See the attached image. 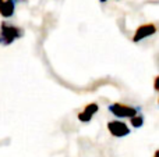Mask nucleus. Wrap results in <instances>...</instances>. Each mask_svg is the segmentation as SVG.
Listing matches in <instances>:
<instances>
[{
  "label": "nucleus",
  "mask_w": 159,
  "mask_h": 157,
  "mask_svg": "<svg viewBox=\"0 0 159 157\" xmlns=\"http://www.w3.org/2000/svg\"><path fill=\"white\" fill-rule=\"evenodd\" d=\"M107 110L110 114L120 120H130L131 117L137 116L141 113V106H131V104H124V103H112L107 106Z\"/></svg>",
  "instance_id": "2"
},
{
  "label": "nucleus",
  "mask_w": 159,
  "mask_h": 157,
  "mask_svg": "<svg viewBox=\"0 0 159 157\" xmlns=\"http://www.w3.org/2000/svg\"><path fill=\"white\" fill-rule=\"evenodd\" d=\"M154 89L159 93V75H157L154 79Z\"/></svg>",
  "instance_id": "8"
},
{
  "label": "nucleus",
  "mask_w": 159,
  "mask_h": 157,
  "mask_svg": "<svg viewBox=\"0 0 159 157\" xmlns=\"http://www.w3.org/2000/svg\"><path fill=\"white\" fill-rule=\"evenodd\" d=\"M24 36V29L20 27H16L8 22H2L0 24V45L2 46H8L17 39Z\"/></svg>",
  "instance_id": "1"
},
{
  "label": "nucleus",
  "mask_w": 159,
  "mask_h": 157,
  "mask_svg": "<svg viewBox=\"0 0 159 157\" xmlns=\"http://www.w3.org/2000/svg\"><path fill=\"white\" fill-rule=\"evenodd\" d=\"M154 157H159V149H158V150H157V152H155V153H154Z\"/></svg>",
  "instance_id": "9"
},
{
  "label": "nucleus",
  "mask_w": 159,
  "mask_h": 157,
  "mask_svg": "<svg viewBox=\"0 0 159 157\" xmlns=\"http://www.w3.org/2000/svg\"><path fill=\"white\" fill-rule=\"evenodd\" d=\"M157 32H158L157 25L152 24V22H145V24L140 25V27L135 29L134 35H133V42H134V43H140V42L154 36Z\"/></svg>",
  "instance_id": "4"
},
{
  "label": "nucleus",
  "mask_w": 159,
  "mask_h": 157,
  "mask_svg": "<svg viewBox=\"0 0 159 157\" xmlns=\"http://www.w3.org/2000/svg\"><path fill=\"white\" fill-rule=\"evenodd\" d=\"M16 4L17 0H4L0 7V15L3 18H11L16 13Z\"/></svg>",
  "instance_id": "6"
},
{
  "label": "nucleus",
  "mask_w": 159,
  "mask_h": 157,
  "mask_svg": "<svg viewBox=\"0 0 159 157\" xmlns=\"http://www.w3.org/2000/svg\"><path fill=\"white\" fill-rule=\"evenodd\" d=\"M99 2H101V3H106L107 0H99Z\"/></svg>",
  "instance_id": "10"
},
{
  "label": "nucleus",
  "mask_w": 159,
  "mask_h": 157,
  "mask_svg": "<svg viewBox=\"0 0 159 157\" xmlns=\"http://www.w3.org/2000/svg\"><path fill=\"white\" fill-rule=\"evenodd\" d=\"M3 2H4V0H0V7H2V4H3Z\"/></svg>",
  "instance_id": "11"
},
{
  "label": "nucleus",
  "mask_w": 159,
  "mask_h": 157,
  "mask_svg": "<svg viewBox=\"0 0 159 157\" xmlns=\"http://www.w3.org/2000/svg\"><path fill=\"white\" fill-rule=\"evenodd\" d=\"M144 122H145V118H144V116L141 113L130 118V125H131L133 128H135V129H138V128L143 127Z\"/></svg>",
  "instance_id": "7"
},
{
  "label": "nucleus",
  "mask_w": 159,
  "mask_h": 157,
  "mask_svg": "<svg viewBox=\"0 0 159 157\" xmlns=\"http://www.w3.org/2000/svg\"><path fill=\"white\" fill-rule=\"evenodd\" d=\"M98 111H99L98 103H88V104L85 106V107L78 113L77 118H78L80 122H84V124H87V122H89L93 118V116H95Z\"/></svg>",
  "instance_id": "5"
},
{
  "label": "nucleus",
  "mask_w": 159,
  "mask_h": 157,
  "mask_svg": "<svg viewBox=\"0 0 159 157\" xmlns=\"http://www.w3.org/2000/svg\"><path fill=\"white\" fill-rule=\"evenodd\" d=\"M106 128L110 135L115 136V138H126V136H129L130 134H131V129H130V127L127 125V122H124L123 120H120V118L107 121Z\"/></svg>",
  "instance_id": "3"
}]
</instances>
